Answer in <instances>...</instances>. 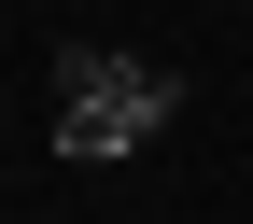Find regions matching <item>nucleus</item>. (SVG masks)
Wrapping results in <instances>:
<instances>
[{
	"instance_id": "obj_1",
	"label": "nucleus",
	"mask_w": 253,
	"mask_h": 224,
	"mask_svg": "<svg viewBox=\"0 0 253 224\" xmlns=\"http://www.w3.org/2000/svg\"><path fill=\"white\" fill-rule=\"evenodd\" d=\"M183 126V70L155 56H99V42H56V154L71 168H113V154L169 140Z\"/></svg>"
}]
</instances>
